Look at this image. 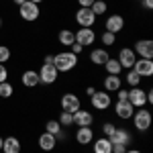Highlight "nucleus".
<instances>
[{"instance_id": "nucleus-27", "label": "nucleus", "mask_w": 153, "mask_h": 153, "mask_svg": "<svg viewBox=\"0 0 153 153\" xmlns=\"http://www.w3.org/2000/svg\"><path fill=\"white\" fill-rule=\"evenodd\" d=\"M141 76H139V74H137V71L135 70H129L127 71V76H125V82L129 84L131 88H135V86H141Z\"/></svg>"}, {"instance_id": "nucleus-31", "label": "nucleus", "mask_w": 153, "mask_h": 153, "mask_svg": "<svg viewBox=\"0 0 153 153\" xmlns=\"http://www.w3.org/2000/svg\"><path fill=\"white\" fill-rule=\"evenodd\" d=\"M59 125H61V127H70V125H74V118H71V112H63V110H61V112H59Z\"/></svg>"}, {"instance_id": "nucleus-25", "label": "nucleus", "mask_w": 153, "mask_h": 153, "mask_svg": "<svg viewBox=\"0 0 153 153\" xmlns=\"http://www.w3.org/2000/svg\"><path fill=\"white\" fill-rule=\"evenodd\" d=\"M102 68L106 70L108 76H120V71H123V68H120V63H118L117 57H108V61H106Z\"/></svg>"}, {"instance_id": "nucleus-20", "label": "nucleus", "mask_w": 153, "mask_h": 153, "mask_svg": "<svg viewBox=\"0 0 153 153\" xmlns=\"http://www.w3.org/2000/svg\"><path fill=\"white\" fill-rule=\"evenodd\" d=\"M92 153H112V143L110 139H106V137H100V139H96L92 141Z\"/></svg>"}, {"instance_id": "nucleus-41", "label": "nucleus", "mask_w": 153, "mask_h": 153, "mask_svg": "<svg viewBox=\"0 0 153 153\" xmlns=\"http://www.w3.org/2000/svg\"><path fill=\"white\" fill-rule=\"evenodd\" d=\"M147 104H153V90H147Z\"/></svg>"}, {"instance_id": "nucleus-42", "label": "nucleus", "mask_w": 153, "mask_h": 153, "mask_svg": "<svg viewBox=\"0 0 153 153\" xmlns=\"http://www.w3.org/2000/svg\"><path fill=\"white\" fill-rule=\"evenodd\" d=\"M94 92H96V88H94V86H88V88H86V94H88V98L94 94Z\"/></svg>"}, {"instance_id": "nucleus-36", "label": "nucleus", "mask_w": 153, "mask_h": 153, "mask_svg": "<svg viewBox=\"0 0 153 153\" xmlns=\"http://www.w3.org/2000/svg\"><path fill=\"white\" fill-rule=\"evenodd\" d=\"M127 96H129V90H125V88L117 90V100H127Z\"/></svg>"}, {"instance_id": "nucleus-28", "label": "nucleus", "mask_w": 153, "mask_h": 153, "mask_svg": "<svg viewBox=\"0 0 153 153\" xmlns=\"http://www.w3.org/2000/svg\"><path fill=\"white\" fill-rule=\"evenodd\" d=\"M61 129H63V127L59 125L57 118H49L47 123H45V131H47V133H51V135H55V137L61 133Z\"/></svg>"}, {"instance_id": "nucleus-22", "label": "nucleus", "mask_w": 153, "mask_h": 153, "mask_svg": "<svg viewBox=\"0 0 153 153\" xmlns=\"http://www.w3.org/2000/svg\"><path fill=\"white\" fill-rule=\"evenodd\" d=\"M102 84H104L106 92H117L118 88H123V78H120V76H108V74H106V78L102 80Z\"/></svg>"}, {"instance_id": "nucleus-45", "label": "nucleus", "mask_w": 153, "mask_h": 153, "mask_svg": "<svg viewBox=\"0 0 153 153\" xmlns=\"http://www.w3.org/2000/svg\"><path fill=\"white\" fill-rule=\"evenodd\" d=\"M29 2H35V4H41V2H45V0H29Z\"/></svg>"}, {"instance_id": "nucleus-13", "label": "nucleus", "mask_w": 153, "mask_h": 153, "mask_svg": "<svg viewBox=\"0 0 153 153\" xmlns=\"http://www.w3.org/2000/svg\"><path fill=\"white\" fill-rule=\"evenodd\" d=\"M131 70H135L139 76H141V78H149V76H153V59L137 57L135 65H133Z\"/></svg>"}, {"instance_id": "nucleus-32", "label": "nucleus", "mask_w": 153, "mask_h": 153, "mask_svg": "<svg viewBox=\"0 0 153 153\" xmlns=\"http://www.w3.org/2000/svg\"><path fill=\"white\" fill-rule=\"evenodd\" d=\"M114 131H117V125H114V123H104V125H102V135H104L106 139H110Z\"/></svg>"}, {"instance_id": "nucleus-26", "label": "nucleus", "mask_w": 153, "mask_h": 153, "mask_svg": "<svg viewBox=\"0 0 153 153\" xmlns=\"http://www.w3.org/2000/svg\"><path fill=\"white\" fill-rule=\"evenodd\" d=\"M90 10L94 12L96 19H98V16H102V14L108 12V2H106V0H94V4L90 6Z\"/></svg>"}, {"instance_id": "nucleus-40", "label": "nucleus", "mask_w": 153, "mask_h": 153, "mask_svg": "<svg viewBox=\"0 0 153 153\" xmlns=\"http://www.w3.org/2000/svg\"><path fill=\"white\" fill-rule=\"evenodd\" d=\"M43 63H53V55H51V53H47V55L43 57Z\"/></svg>"}, {"instance_id": "nucleus-11", "label": "nucleus", "mask_w": 153, "mask_h": 153, "mask_svg": "<svg viewBox=\"0 0 153 153\" xmlns=\"http://www.w3.org/2000/svg\"><path fill=\"white\" fill-rule=\"evenodd\" d=\"M118 63H120V68L123 70H131L133 65H135V61H137V55H135V51L131 47H123L118 51Z\"/></svg>"}, {"instance_id": "nucleus-9", "label": "nucleus", "mask_w": 153, "mask_h": 153, "mask_svg": "<svg viewBox=\"0 0 153 153\" xmlns=\"http://www.w3.org/2000/svg\"><path fill=\"white\" fill-rule=\"evenodd\" d=\"M127 100L133 104V108H143V106L147 104V90H143L141 86H135V88L129 90Z\"/></svg>"}, {"instance_id": "nucleus-47", "label": "nucleus", "mask_w": 153, "mask_h": 153, "mask_svg": "<svg viewBox=\"0 0 153 153\" xmlns=\"http://www.w3.org/2000/svg\"><path fill=\"white\" fill-rule=\"evenodd\" d=\"M0 27H2V19H0Z\"/></svg>"}, {"instance_id": "nucleus-18", "label": "nucleus", "mask_w": 153, "mask_h": 153, "mask_svg": "<svg viewBox=\"0 0 153 153\" xmlns=\"http://www.w3.org/2000/svg\"><path fill=\"white\" fill-rule=\"evenodd\" d=\"M92 141H94V129L92 127H80V129L76 131V143L78 145L86 147V145H90Z\"/></svg>"}, {"instance_id": "nucleus-12", "label": "nucleus", "mask_w": 153, "mask_h": 153, "mask_svg": "<svg viewBox=\"0 0 153 153\" xmlns=\"http://www.w3.org/2000/svg\"><path fill=\"white\" fill-rule=\"evenodd\" d=\"M133 112H135V108H133V104H131L129 100H117V104H114V114H117V118H120V120H131Z\"/></svg>"}, {"instance_id": "nucleus-4", "label": "nucleus", "mask_w": 153, "mask_h": 153, "mask_svg": "<svg viewBox=\"0 0 153 153\" xmlns=\"http://www.w3.org/2000/svg\"><path fill=\"white\" fill-rule=\"evenodd\" d=\"M37 74H39V84H43V86H51V84L57 82L59 78V71L55 70L53 63H43Z\"/></svg>"}, {"instance_id": "nucleus-14", "label": "nucleus", "mask_w": 153, "mask_h": 153, "mask_svg": "<svg viewBox=\"0 0 153 153\" xmlns=\"http://www.w3.org/2000/svg\"><path fill=\"white\" fill-rule=\"evenodd\" d=\"M76 43H80L82 47H88V45H94L96 41V33L94 29H78L76 33Z\"/></svg>"}, {"instance_id": "nucleus-37", "label": "nucleus", "mask_w": 153, "mask_h": 153, "mask_svg": "<svg viewBox=\"0 0 153 153\" xmlns=\"http://www.w3.org/2000/svg\"><path fill=\"white\" fill-rule=\"evenodd\" d=\"M127 147L125 145H118V143H112V153H125Z\"/></svg>"}, {"instance_id": "nucleus-5", "label": "nucleus", "mask_w": 153, "mask_h": 153, "mask_svg": "<svg viewBox=\"0 0 153 153\" xmlns=\"http://www.w3.org/2000/svg\"><path fill=\"white\" fill-rule=\"evenodd\" d=\"M19 14H21V19L27 21V23H35L37 19H39V14H41V8H39V4L35 2H25L19 6Z\"/></svg>"}, {"instance_id": "nucleus-8", "label": "nucleus", "mask_w": 153, "mask_h": 153, "mask_svg": "<svg viewBox=\"0 0 153 153\" xmlns=\"http://www.w3.org/2000/svg\"><path fill=\"white\" fill-rule=\"evenodd\" d=\"M104 31L114 33V35H118L120 31H125V16H123V14H118V12L108 14V19L104 21Z\"/></svg>"}, {"instance_id": "nucleus-34", "label": "nucleus", "mask_w": 153, "mask_h": 153, "mask_svg": "<svg viewBox=\"0 0 153 153\" xmlns=\"http://www.w3.org/2000/svg\"><path fill=\"white\" fill-rule=\"evenodd\" d=\"M70 51H71V53H76V55L80 57V53H82V51H84V47H82V45H80V43H76V41H74V43H71V45H70Z\"/></svg>"}, {"instance_id": "nucleus-6", "label": "nucleus", "mask_w": 153, "mask_h": 153, "mask_svg": "<svg viewBox=\"0 0 153 153\" xmlns=\"http://www.w3.org/2000/svg\"><path fill=\"white\" fill-rule=\"evenodd\" d=\"M59 104H61V110H63V112H71V114H74L76 110L82 108V100H80V96L74 94V92H65V94L61 96Z\"/></svg>"}, {"instance_id": "nucleus-24", "label": "nucleus", "mask_w": 153, "mask_h": 153, "mask_svg": "<svg viewBox=\"0 0 153 153\" xmlns=\"http://www.w3.org/2000/svg\"><path fill=\"white\" fill-rule=\"evenodd\" d=\"M57 41H59V45L70 47L71 43L76 41V35H74V31H71V29H61V31L57 33Z\"/></svg>"}, {"instance_id": "nucleus-38", "label": "nucleus", "mask_w": 153, "mask_h": 153, "mask_svg": "<svg viewBox=\"0 0 153 153\" xmlns=\"http://www.w3.org/2000/svg\"><path fill=\"white\" fill-rule=\"evenodd\" d=\"M76 2L80 4V8H90L94 4V0H76Z\"/></svg>"}, {"instance_id": "nucleus-1", "label": "nucleus", "mask_w": 153, "mask_h": 153, "mask_svg": "<svg viewBox=\"0 0 153 153\" xmlns=\"http://www.w3.org/2000/svg\"><path fill=\"white\" fill-rule=\"evenodd\" d=\"M78 61H80V57L76 53H71V51H59V53L53 55V65H55V70L59 74H68V71L76 70Z\"/></svg>"}, {"instance_id": "nucleus-29", "label": "nucleus", "mask_w": 153, "mask_h": 153, "mask_svg": "<svg viewBox=\"0 0 153 153\" xmlns=\"http://www.w3.org/2000/svg\"><path fill=\"white\" fill-rule=\"evenodd\" d=\"M12 94H14V88H12V84L8 80L0 84V98H10Z\"/></svg>"}, {"instance_id": "nucleus-21", "label": "nucleus", "mask_w": 153, "mask_h": 153, "mask_svg": "<svg viewBox=\"0 0 153 153\" xmlns=\"http://www.w3.org/2000/svg\"><path fill=\"white\" fill-rule=\"evenodd\" d=\"M21 82H23L25 88H37L39 86V74L35 70H27L21 76Z\"/></svg>"}, {"instance_id": "nucleus-10", "label": "nucleus", "mask_w": 153, "mask_h": 153, "mask_svg": "<svg viewBox=\"0 0 153 153\" xmlns=\"http://www.w3.org/2000/svg\"><path fill=\"white\" fill-rule=\"evenodd\" d=\"M133 51H135L137 57L153 59V41H151V39H139V41L135 43Z\"/></svg>"}, {"instance_id": "nucleus-23", "label": "nucleus", "mask_w": 153, "mask_h": 153, "mask_svg": "<svg viewBox=\"0 0 153 153\" xmlns=\"http://www.w3.org/2000/svg\"><path fill=\"white\" fill-rule=\"evenodd\" d=\"M2 151L4 153H21V141H19V137H6L2 141Z\"/></svg>"}, {"instance_id": "nucleus-3", "label": "nucleus", "mask_w": 153, "mask_h": 153, "mask_svg": "<svg viewBox=\"0 0 153 153\" xmlns=\"http://www.w3.org/2000/svg\"><path fill=\"white\" fill-rule=\"evenodd\" d=\"M90 104H92L94 110L104 112V110H108L112 106V96H110V92H106V90H96L94 94L90 96Z\"/></svg>"}, {"instance_id": "nucleus-33", "label": "nucleus", "mask_w": 153, "mask_h": 153, "mask_svg": "<svg viewBox=\"0 0 153 153\" xmlns=\"http://www.w3.org/2000/svg\"><path fill=\"white\" fill-rule=\"evenodd\" d=\"M6 61H10V47L0 45V63H6Z\"/></svg>"}, {"instance_id": "nucleus-48", "label": "nucleus", "mask_w": 153, "mask_h": 153, "mask_svg": "<svg viewBox=\"0 0 153 153\" xmlns=\"http://www.w3.org/2000/svg\"><path fill=\"white\" fill-rule=\"evenodd\" d=\"M135 2H141V0H135Z\"/></svg>"}, {"instance_id": "nucleus-44", "label": "nucleus", "mask_w": 153, "mask_h": 153, "mask_svg": "<svg viewBox=\"0 0 153 153\" xmlns=\"http://www.w3.org/2000/svg\"><path fill=\"white\" fill-rule=\"evenodd\" d=\"M125 153H143V151H139V149H127Z\"/></svg>"}, {"instance_id": "nucleus-30", "label": "nucleus", "mask_w": 153, "mask_h": 153, "mask_svg": "<svg viewBox=\"0 0 153 153\" xmlns=\"http://www.w3.org/2000/svg\"><path fill=\"white\" fill-rule=\"evenodd\" d=\"M100 41H102V45L112 47V45L117 43V35H114V33H108V31H104V33L100 35Z\"/></svg>"}, {"instance_id": "nucleus-17", "label": "nucleus", "mask_w": 153, "mask_h": 153, "mask_svg": "<svg viewBox=\"0 0 153 153\" xmlns=\"http://www.w3.org/2000/svg\"><path fill=\"white\" fill-rule=\"evenodd\" d=\"M110 143H118V145L129 147L131 143H133V135H131L125 127H117V131H114L112 137H110Z\"/></svg>"}, {"instance_id": "nucleus-15", "label": "nucleus", "mask_w": 153, "mask_h": 153, "mask_svg": "<svg viewBox=\"0 0 153 153\" xmlns=\"http://www.w3.org/2000/svg\"><path fill=\"white\" fill-rule=\"evenodd\" d=\"M71 118H74V125H78V127H92L94 125V114L90 112V110H76L74 114H71Z\"/></svg>"}, {"instance_id": "nucleus-7", "label": "nucleus", "mask_w": 153, "mask_h": 153, "mask_svg": "<svg viewBox=\"0 0 153 153\" xmlns=\"http://www.w3.org/2000/svg\"><path fill=\"white\" fill-rule=\"evenodd\" d=\"M74 19H76V23L80 25L82 29H92L96 25V14L90 8H78L76 14H74Z\"/></svg>"}, {"instance_id": "nucleus-35", "label": "nucleus", "mask_w": 153, "mask_h": 153, "mask_svg": "<svg viewBox=\"0 0 153 153\" xmlns=\"http://www.w3.org/2000/svg\"><path fill=\"white\" fill-rule=\"evenodd\" d=\"M6 80H8V70H6L4 63H0V84L6 82Z\"/></svg>"}, {"instance_id": "nucleus-39", "label": "nucleus", "mask_w": 153, "mask_h": 153, "mask_svg": "<svg viewBox=\"0 0 153 153\" xmlns=\"http://www.w3.org/2000/svg\"><path fill=\"white\" fill-rule=\"evenodd\" d=\"M141 4H143L145 10H151L153 8V0H141Z\"/></svg>"}, {"instance_id": "nucleus-46", "label": "nucleus", "mask_w": 153, "mask_h": 153, "mask_svg": "<svg viewBox=\"0 0 153 153\" xmlns=\"http://www.w3.org/2000/svg\"><path fill=\"white\" fill-rule=\"evenodd\" d=\"M2 141H4V139H2V137H0V151H2Z\"/></svg>"}, {"instance_id": "nucleus-16", "label": "nucleus", "mask_w": 153, "mask_h": 153, "mask_svg": "<svg viewBox=\"0 0 153 153\" xmlns=\"http://www.w3.org/2000/svg\"><path fill=\"white\" fill-rule=\"evenodd\" d=\"M37 143H39V149H41V151H53V149L57 147L55 135H51V133H47V131H43V133L39 135Z\"/></svg>"}, {"instance_id": "nucleus-43", "label": "nucleus", "mask_w": 153, "mask_h": 153, "mask_svg": "<svg viewBox=\"0 0 153 153\" xmlns=\"http://www.w3.org/2000/svg\"><path fill=\"white\" fill-rule=\"evenodd\" d=\"M12 2H14V4H16V6H21V4H25V2H27V0H12Z\"/></svg>"}, {"instance_id": "nucleus-2", "label": "nucleus", "mask_w": 153, "mask_h": 153, "mask_svg": "<svg viewBox=\"0 0 153 153\" xmlns=\"http://www.w3.org/2000/svg\"><path fill=\"white\" fill-rule=\"evenodd\" d=\"M131 120H133V127L139 131V133H145V131H149V127H151L153 117H151V112L143 106V108H135Z\"/></svg>"}, {"instance_id": "nucleus-19", "label": "nucleus", "mask_w": 153, "mask_h": 153, "mask_svg": "<svg viewBox=\"0 0 153 153\" xmlns=\"http://www.w3.org/2000/svg\"><path fill=\"white\" fill-rule=\"evenodd\" d=\"M108 51H106L104 47H96L90 51V55H88V59H90V63L92 65H104L106 61H108Z\"/></svg>"}]
</instances>
